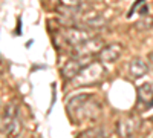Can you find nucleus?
Instances as JSON below:
<instances>
[{
	"mask_svg": "<svg viewBox=\"0 0 153 138\" xmlns=\"http://www.w3.org/2000/svg\"><path fill=\"white\" fill-rule=\"evenodd\" d=\"M149 63L147 61H144L143 58H139V57H136V58H132L130 60V63H129V75L132 78H143L144 75L149 72Z\"/></svg>",
	"mask_w": 153,
	"mask_h": 138,
	"instance_id": "8",
	"label": "nucleus"
},
{
	"mask_svg": "<svg viewBox=\"0 0 153 138\" xmlns=\"http://www.w3.org/2000/svg\"><path fill=\"white\" fill-rule=\"evenodd\" d=\"M5 134H6L8 138H17L22 134V121H20L19 117H16L9 123V126L5 129Z\"/></svg>",
	"mask_w": 153,
	"mask_h": 138,
	"instance_id": "12",
	"label": "nucleus"
},
{
	"mask_svg": "<svg viewBox=\"0 0 153 138\" xmlns=\"http://www.w3.org/2000/svg\"><path fill=\"white\" fill-rule=\"evenodd\" d=\"M106 75V68L103 66V61H91L81 72L72 80L75 87H84L100 83Z\"/></svg>",
	"mask_w": 153,
	"mask_h": 138,
	"instance_id": "2",
	"label": "nucleus"
},
{
	"mask_svg": "<svg viewBox=\"0 0 153 138\" xmlns=\"http://www.w3.org/2000/svg\"><path fill=\"white\" fill-rule=\"evenodd\" d=\"M141 117L136 114H129L121 117L117 123V134L120 138H132L141 128Z\"/></svg>",
	"mask_w": 153,
	"mask_h": 138,
	"instance_id": "3",
	"label": "nucleus"
},
{
	"mask_svg": "<svg viewBox=\"0 0 153 138\" xmlns=\"http://www.w3.org/2000/svg\"><path fill=\"white\" fill-rule=\"evenodd\" d=\"M104 46V42H103V39H98V37H91V39H87L84 43H81V45H78L76 48H74L75 49V55H95V54H98L100 51H101V48Z\"/></svg>",
	"mask_w": 153,
	"mask_h": 138,
	"instance_id": "6",
	"label": "nucleus"
},
{
	"mask_svg": "<svg viewBox=\"0 0 153 138\" xmlns=\"http://www.w3.org/2000/svg\"><path fill=\"white\" fill-rule=\"evenodd\" d=\"M68 114L76 121L95 120L100 115L101 104L92 94H76L68 100Z\"/></svg>",
	"mask_w": 153,
	"mask_h": 138,
	"instance_id": "1",
	"label": "nucleus"
},
{
	"mask_svg": "<svg viewBox=\"0 0 153 138\" xmlns=\"http://www.w3.org/2000/svg\"><path fill=\"white\" fill-rule=\"evenodd\" d=\"M91 61H92V55H75L74 58L66 61L65 66L61 68V75L66 80H74L81 72V69L86 68Z\"/></svg>",
	"mask_w": 153,
	"mask_h": 138,
	"instance_id": "4",
	"label": "nucleus"
},
{
	"mask_svg": "<svg viewBox=\"0 0 153 138\" xmlns=\"http://www.w3.org/2000/svg\"><path fill=\"white\" fill-rule=\"evenodd\" d=\"M147 63H149V68L153 71V52L149 54V57H147Z\"/></svg>",
	"mask_w": 153,
	"mask_h": 138,
	"instance_id": "16",
	"label": "nucleus"
},
{
	"mask_svg": "<svg viewBox=\"0 0 153 138\" xmlns=\"http://www.w3.org/2000/svg\"><path fill=\"white\" fill-rule=\"evenodd\" d=\"M135 28L138 31H150L153 28V17L152 16H141L139 20L135 23Z\"/></svg>",
	"mask_w": 153,
	"mask_h": 138,
	"instance_id": "13",
	"label": "nucleus"
},
{
	"mask_svg": "<svg viewBox=\"0 0 153 138\" xmlns=\"http://www.w3.org/2000/svg\"><path fill=\"white\" fill-rule=\"evenodd\" d=\"M80 2L81 0H60V3L66 8H76L80 5Z\"/></svg>",
	"mask_w": 153,
	"mask_h": 138,
	"instance_id": "15",
	"label": "nucleus"
},
{
	"mask_svg": "<svg viewBox=\"0 0 153 138\" xmlns=\"http://www.w3.org/2000/svg\"><path fill=\"white\" fill-rule=\"evenodd\" d=\"M16 117H19V106H17V103H14V101H11V103H8L6 104V107L3 109V115H2V129L5 131L8 126H9V123L14 120Z\"/></svg>",
	"mask_w": 153,
	"mask_h": 138,
	"instance_id": "10",
	"label": "nucleus"
},
{
	"mask_svg": "<svg viewBox=\"0 0 153 138\" xmlns=\"http://www.w3.org/2000/svg\"><path fill=\"white\" fill-rule=\"evenodd\" d=\"M84 25L87 28H92V29H98L101 26L106 25V20L101 14H92V16H87L84 17Z\"/></svg>",
	"mask_w": 153,
	"mask_h": 138,
	"instance_id": "11",
	"label": "nucleus"
},
{
	"mask_svg": "<svg viewBox=\"0 0 153 138\" xmlns=\"http://www.w3.org/2000/svg\"><path fill=\"white\" fill-rule=\"evenodd\" d=\"M138 103H144L146 109L153 107V83H144L138 87Z\"/></svg>",
	"mask_w": 153,
	"mask_h": 138,
	"instance_id": "9",
	"label": "nucleus"
},
{
	"mask_svg": "<svg viewBox=\"0 0 153 138\" xmlns=\"http://www.w3.org/2000/svg\"><path fill=\"white\" fill-rule=\"evenodd\" d=\"M107 2H109V0H107Z\"/></svg>",
	"mask_w": 153,
	"mask_h": 138,
	"instance_id": "18",
	"label": "nucleus"
},
{
	"mask_svg": "<svg viewBox=\"0 0 153 138\" xmlns=\"http://www.w3.org/2000/svg\"><path fill=\"white\" fill-rule=\"evenodd\" d=\"M123 51H124V48L121 43H118V42L109 43L101 48V51L98 52V58L103 63H115L123 55Z\"/></svg>",
	"mask_w": 153,
	"mask_h": 138,
	"instance_id": "5",
	"label": "nucleus"
},
{
	"mask_svg": "<svg viewBox=\"0 0 153 138\" xmlns=\"http://www.w3.org/2000/svg\"><path fill=\"white\" fill-rule=\"evenodd\" d=\"M103 138H106V137H103Z\"/></svg>",
	"mask_w": 153,
	"mask_h": 138,
	"instance_id": "17",
	"label": "nucleus"
},
{
	"mask_svg": "<svg viewBox=\"0 0 153 138\" xmlns=\"http://www.w3.org/2000/svg\"><path fill=\"white\" fill-rule=\"evenodd\" d=\"M104 132L101 128H92V129H87L84 132H81L76 138H103Z\"/></svg>",
	"mask_w": 153,
	"mask_h": 138,
	"instance_id": "14",
	"label": "nucleus"
},
{
	"mask_svg": "<svg viewBox=\"0 0 153 138\" xmlns=\"http://www.w3.org/2000/svg\"><path fill=\"white\" fill-rule=\"evenodd\" d=\"M63 37H65V40L69 45L76 48L78 45L84 43L87 39H91L92 34L86 29H80V28H68V29L63 31Z\"/></svg>",
	"mask_w": 153,
	"mask_h": 138,
	"instance_id": "7",
	"label": "nucleus"
}]
</instances>
